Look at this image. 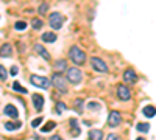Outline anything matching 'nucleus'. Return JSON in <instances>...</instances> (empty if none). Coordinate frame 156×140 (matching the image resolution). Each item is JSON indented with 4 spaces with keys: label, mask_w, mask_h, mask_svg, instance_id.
I'll return each mask as SVG.
<instances>
[{
    "label": "nucleus",
    "mask_w": 156,
    "mask_h": 140,
    "mask_svg": "<svg viewBox=\"0 0 156 140\" xmlns=\"http://www.w3.org/2000/svg\"><path fill=\"white\" fill-rule=\"evenodd\" d=\"M69 58L70 61L75 64V66H81V64L86 62V55L83 50H80L78 47H72L69 50Z\"/></svg>",
    "instance_id": "obj_1"
},
{
    "label": "nucleus",
    "mask_w": 156,
    "mask_h": 140,
    "mask_svg": "<svg viewBox=\"0 0 156 140\" xmlns=\"http://www.w3.org/2000/svg\"><path fill=\"white\" fill-rule=\"evenodd\" d=\"M50 84H53L58 90H61V92H64V93L67 92V83H66V79L63 78V75H61V73H53L52 75Z\"/></svg>",
    "instance_id": "obj_2"
},
{
    "label": "nucleus",
    "mask_w": 156,
    "mask_h": 140,
    "mask_svg": "<svg viewBox=\"0 0 156 140\" xmlns=\"http://www.w3.org/2000/svg\"><path fill=\"white\" fill-rule=\"evenodd\" d=\"M67 79H69V83L72 84H80L83 79V73L81 70L77 69V67H70V69H67Z\"/></svg>",
    "instance_id": "obj_3"
},
{
    "label": "nucleus",
    "mask_w": 156,
    "mask_h": 140,
    "mask_svg": "<svg viewBox=\"0 0 156 140\" xmlns=\"http://www.w3.org/2000/svg\"><path fill=\"white\" fill-rule=\"evenodd\" d=\"M64 16L61 13H52L50 17H48V24H50V26L53 30H59L63 28V24H64Z\"/></svg>",
    "instance_id": "obj_4"
},
{
    "label": "nucleus",
    "mask_w": 156,
    "mask_h": 140,
    "mask_svg": "<svg viewBox=\"0 0 156 140\" xmlns=\"http://www.w3.org/2000/svg\"><path fill=\"white\" fill-rule=\"evenodd\" d=\"M30 81H31L33 86H36V87H39V89H48V87H50V79L45 78V76H37V75H31Z\"/></svg>",
    "instance_id": "obj_5"
},
{
    "label": "nucleus",
    "mask_w": 156,
    "mask_h": 140,
    "mask_svg": "<svg viewBox=\"0 0 156 140\" xmlns=\"http://www.w3.org/2000/svg\"><path fill=\"white\" fill-rule=\"evenodd\" d=\"M91 64H92V67H94V70H97V72H100V73H106L108 72V66L105 64V61H102L100 58H91Z\"/></svg>",
    "instance_id": "obj_6"
},
{
    "label": "nucleus",
    "mask_w": 156,
    "mask_h": 140,
    "mask_svg": "<svg viewBox=\"0 0 156 140\" xmlns=\"http://www.w3.org/2000/svg\"><path fill=\"white\" fill-rule=\"evenodd\" d=\"M117 97H119L122 101H128V100L131 98V92H130V89H128L125 84H120L119 87H117Z\"/></svg>",
    "instance_id": "obj_7"
},
{
    "label": "nucleus",
    "mask_w": 156,
    "mask_h": 140,
    "mask_svg": "<svg viewBox=\"0 0 156 140\" xmlns=\"http://www.w3.org/2000/svg\"><path fill=\"white\" fill-rule=\"evenodd\" d=\"M120 123H122V115H120V112L112 111L111 114H109V117H108V124L114 128V126H119Z\"/></svg>",
    "instance_id": "obj_8"
},
{
    "label": "nucleus",
    "mask_w": 156,
    "mask_h": 140,
    "mask_svg": "<svg viewBox=\"0 0 156 140\" xmlns=\"http://www.w3.org/2000/svg\"><path fill=\"white\" fill-rule=\"evenodd\" d=\"M123 81H125V83H130V84H133V83L138 81V75L134 73V70H131V69L125 70V73H123Z\"/></svg>",
    "instance_id": "obj_9"
},
{
    "label": "nucleus",
    "mask_w": 156,
    "mask_h": 140,
    "mask_svg": "<svg viewBox=\"0 0 156 140\" xmlns=\"http://www.w3.org/2000/svg\"><path fill=\"white\" fill-rule=\"evenodd\" d=\"M3 114L11 117V118H17V117H19V112H17L16 106H13V104H6L5 109H3Z\"/></svg>",
    "instance_id": "obj_10"
},
{
    "label": "nucleus",
    "mask_w": 156,
    "mask_h": 140,
    "mask_svg": "<svg viewBox=\"0 0 156 140\" xmlns=\"http://www.w3.org/2000/svg\"><path fill=\"white\" fill-rule=\"evenodd\" d=\"M33 106H35L36 111H41L44 108V97L39 95V93H35L33 95Z\"/></svg>",
    "instance_id": "obj_11"
},
{
    "label": "nucleus",
    "mask_w": 156,
    "mask_h": 140,
    "mask_svg": "<svg viewBox=\"0 0 156 140\" xmlns=\"http://www.w3.org/2000/svg\"><path fill=\"white\" fill-rule=\"evenodd\" d=\"M35 51L37 53V55H41V56H42L44 59H47V61H50V53H48L47 50H45V48H44V47H42V45H41V44H36V45H35Z\"/></svg>",
    "instance_id": "obj_12"
},
{
    "label": "nucleus",
    "mask_w": 156,
    "mask_h": 140,
    "mask_svg": "<svg viewBox=\"0 0 156 140\" xmlns=\"http://www.w3.org/2000/svg\"><path fill=\"white\" fill-rule=\"evenodd\" d=\"M87 137H89V140H103V132H102V129H91Z\"/></svg>",
    "instance_id": "obj_13"
},
{
    "label": "nucleus",
    "mask_w": 156,
    "mask_h": 140,
    "mask_svg": "<svg viewBox=\"0 0 156 140\" xmlns=\"http://www.w3.org/2000/svg\"><path fill=\"white\" fill-rule=\"evenodd\" d=\"M22 128V122H19V120H16V122H6L5 123V129L6 131H17Z\"/></svg>",
    "instance_id": "obj_14"
},
{
    "label": "nucleus",
    "mask_w": 156,
    "mask_h": 140,
    "mask_svg": "<svg viewBox=\"0 0 156 140\" xmlns=\"http://www.w3.org/2000/svg\"><path fill=\"white\" fill-rule=\"evenodd\" d=\"M13 55V45L11 44H3L0 48V56H11Z\"/></svg>",
    "instance_id": "obj_15"
},
{
    "label": "nucleus",
    "mask_w": 156,
    "mask_h": 140,
    "mask_svg": "<svg viewBox=\"0 0 156 140\" xmlns=\"http://www.w3.org/2000/svg\"><path fill=\"white\" fill-rule=\"evenodd\" d=\"M41 39H42L44 42L52 44V42H55V41H56V34H55V33H44V34L41 36Z\"/></svg>",
    "instance_id": "obj_16"
},
{
    "label": "nucleus",
    "mask_w": 156,
    "mask_h": 140,
    "mask_svg": "<svg viewBox=\"0 0 156 140\" xmlns=\"http://www.w3.org/2000/svg\"><path fill=\"white\" fill-rule=\"evenodd\" d=\"M55 70L56 73H61L63 70H67V66H66V61H63V59H59V61L55 62Z\"/></svg>",
    "instance_id": "obj_17"
},
{
    "label": "nucleus",
    "mask_w": 156,
    "mask_h": 140,
    "mask_svg": "<svg viewBox=\"0 0 156 140\" xmlns=\"http://www.w3.org/2000/svg\"><path fill=\"white\" fill-rule=\"evenodd\" d=\"M70 128H72V132H74V135L75 137H78L80 135V128H78V122L75 118H70Z\"/></svg>",
    "instance_id": "obj_18"
},
{
    "label": "nucleus",
    "mask_w": 156,
    "mask_h": 140,
    "mask_svg": "<svg viewBox=\"0 0 156 140\" xmlns=\"http://www.w3.org/2000/svg\"><path fill=\"white\" fill-rule=\"evenodd\" d=\"M142 114L145 115V117H150V118H153V117H155V108H153V106H145Z\"/></svg>",
    "instance_id": "obj_19"
},
{
    "label": "nucleus",
    "mask_w": 156,
    "mask_h": 140,
    "mask_svg": "<svg viewBox=\"0 0 156 140\" xmlns=\"http://www.w3.org/2000/svg\"><path fill=\"white\" fill-rule=\"evenodd\" d=\"M136 129L139 132H148L150 131V123H138L136 124Z\"/></svg>",
    "instance_id": "obj_20"
},
{
    "label": "nucleus",
    "mask_w": 156,
    "mask_h": 140,
    "mask_svg": "<svg viewBox=\"0 0 156 140\" xmlns=\"http://www.w3.org/2000/svg\"><path fill=\"white\" fill-rule=\"evenodd\" d=\"M56 128V122H48V124H45V126L41 128V131L42 132H48V131H53Z\"/></svg>",
    "instance_id": "obj_21"
},
{
    "label": "nucleus",
    "mask_w": 156,
    "mask_h": 140,
    "mask_svg": "<svg viewBox=\"0 0 156 140\" xmlns=\"http://www.w3.org/2000/svg\"><path fill=\"white\" fill-rule=\"evenodd\" d=\"M66 109H67V106L64 104V103H56V106H55V112L58 115H61L64 111H66Z\"/></svg>",
    "instance_id": "obj_22"
},
{
    "label": "nucleus",
    "mask_w": 156,
    "mask_h": 140,
    "mask_svg": "<svg viewBox=\"0 0 156 140\" xmlns=\"http://www.w3.org/2000/svg\"><path fill=\"white\" fill-rule=\"evenodd\" d=\"M13 90H16V92H20V93H25V95L28 93V92H27V89H25V87H22V86L19 84L17 81H16V83H13Z\"/></svg>",
    "instance_id": "obj_23"
},
{
    "label": "nucleus",
    "mask_w": 156,
    "mask_h": 140,
    "mask_svg": "<svg viewBox=\"0 0 156 140\" xmlns=\"http://www.w3.org/2000/svg\"><path fill=\"white\" fill-rule=\"evenodd\" d=\"M102 109V104L100 103H87V111H100Z\"/></svg>",
    "instance_id": "obj_24"
},
{
    "label": "nucleus",
    "mask_w": 156,
    "mask_h": 140,
    "mask_svg": "<svg viewBox=\"0 0 156 140\" xmlns=\"http://www.w3.org/2000/svg\"><path fill=\"white\" fill-rule=\"evenodd\" d=\"M31 25H33V28H35V30H41L44 24H42V20H41V19H33Z\"/></svg>",
    "instance_id": "obj_25"
},
{
    "label": "nucleus",
    "mask_w": 156,
    "mask_h": 140,
    "mask_svg": "<svg viewBox=\"0 0 156 140\" xmlns=\"http://www.w3.org/2000/svg\"><path fill=\"white\" fill-rule=\"evenodd\" d=\"M14 28H16L17 31H22V30H25V28H27V22H24V20L16 22V24H14Z\"/></svg>",
    "instance_id": "obj_26"
},
{
    "label": "nucleus",
    "mask_w": 156,
    "mask_h": 140,
    "mask_svg": "<svg viewBox=\"0 0 156 140\" xmlns=\"http://www.w3.org/2000/svg\"><path fill=\"white\" fill-rule=\"evenodd\" d=\"M6 78H8V73H6L5 67H3V66H0V81H5Z\"/></svg>",
    "instance_id": "obj_27"
},
{
    "label": "nucleus",
    "mask_w": 156,
    "mask_h": 140,
    "mask_svg": "<svg viewBox=\"0 0 156 140\" xmlns=\"http://www.w3.org/2000/svg\"><path fill=\"white\" fill-rule=\"evenodd\" d=\"M47 9H48V5L47 3H42L39 6V14H47Z\"/></svg>",
    "instance_id": "obj_28"
},
{
    "label": "nucleus",
    "mask_w": 156,
    "mask_h": 140,
    "mask_svg": "<svg viewBox=\"0 0 156 140\" xmlns=\"http://www.w3.org/2000/svg\"><path fill=\"white\" fill-rule=\"evenodd\" d=\"M41 122H42V117H37V118H35V120L31 122V126H33V128H37Z\"/></svg>",
    "instance_id": "obj_29"
},
{
    "label": "nucleus",
    "mask_w": 156,
    "mask_h": 140,
    "mask_svg": "<svg viewBox=\"0 0 156 140\" xmlns=\"http://www.w3.org/2000/svg\"><path fill=\"white\" fill-rule=\"evenodd\" d=\"M17 72H19V67H17V66H13V67L10 69V75H11V76H16Z\"/></svg>",
    "instance_id": "obj_30"
},
{
    "label": "nucleus",
    "mask_w": 156,
    "mask_h": 140,
    "mask_svg": "<svg viewBox=\"0 0 156 140\" xmlns=\"http://www.w3.org/2000/svg\"><path fill=\"white\" fill-rule=\"evenodd\" d=\"M106 140H119V137H117L116 134H109L108 137H106Z\"/></svg>",
    "instance_id": "obj_31"
},
{
    "label": "nucleus",
    "mask_w": 156,
    "mask_h": 140,
    "mask_svg": "<svg viewBox=\"0 0 156 140\" xmlns=\"http://www.w3.org/2000/svg\"><path fill=\"white\" fill-rule=\"evenodd\" d=\"M50 140H63V137L56 134V135H52V139H50Z\"/></svg>",
    "instance_id": "obj_32"
},
{
    "label": "nucleus",
    "mask_w": 156,
    "mask_h": 140,
    "mask_svg": "<svg viewBox=\"0 0 156 140\" xmlns=\"http://www.w3.org/2000/svg\"><path fill=\"white\" fill-rule=\"evenodd\" d=\"M136 140H145V139H144V137H139V139H136Z\"/></svg>",
    "instance_id": "obj_33"
}]
</instances>
